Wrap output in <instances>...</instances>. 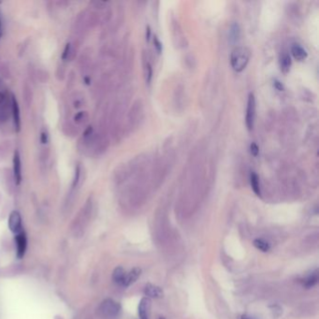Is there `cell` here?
I'll list each match as a JSON object with an SVG mask.
<instances>
[{
  "instance_id": "6da1fadb",
  "label": "cell",
  "mask_w": 319,
  "mask_h": 319,
  "mask_svg": "<svg viewBox=\"0 0 319 319\" xmlns=\"http://www.w3.org/2000/svg\"><path fill=\"white\" fill-rule=\"evenodd\" d=\"M251 53L246 47H237L231 52L230 65L234 71L241 72L245 70L249 63Z\"/></svg>"
},
{
  "instance_id": "7a4b0ae2",
  "label": "cell",
  "mask_w": 319,
  "mask_h": 319,
  "mask_svg": "<svg viewBox=\"0 0 319 319\" xmlns=\"http://www.w3.org/2000/svg\"><path fill=\"white\" fill-rule=\"evenodd\" d=\"M99 311L103 317L114 318L121 311V305L112 299H106L100 305Z\"/></svg>"
},
{
  "instance_id": "3957f363",
  "label": "cell",
  "mask_w": 319,
  "mask_h": 319,
  "mask_svg": "<svg viewBox=\"0 0 319 319\" xmlns=\"http://www.w3.org/2000/svg\"><path fill=\"white\" fill-rule=\"evenodd\" d=\"M255 119H256V98L253 93H250L247 101V107H246V114H245V125L247 129L251 131L255 125Z\"/></svg>"
},
{
  "instance_id": "277c9868",
  "label": "cell",
  "mask_w": 319,
  "mask_h": 319,
  "mask_svg": "<svg viewBox=\"0 0 319 319\" xmlns=\"http://www.w3.org/2000/svg\"><path fill=\"white\" fill-rule=\"evenodd\" d=\"M8 228L11 232L18 234L23 231V226H22V217L19 212L13 211L11 212L9 217H8Z\"/></svg>"
},
{
  "instance_id": "5b68a950",
  "label": "cell",
  "mask_w": 319,
  "mask_h": 319,
  "mask_svg": "<svg viewBox=\"0 0 319 319\" xmlns=\"http://www.w3.org/2000/svg\"><path fill=\"white\" fill-rule=\"evenodd\" d=\"M16 242V253H17V257L22 258L25 254L26 247H27V238L25 233L22 231L20 233L16 234L15 237Z\"/></svg>"
},
{
  "instance_id": "8992f818",
  "label": "cell",
  "mask_w": 319,
  "mask_h": 319,
  "mask_svg": "<svg viewBox=\"0 0 319 319\" xmlns=\"http://www.w3.org/2000/svg\"><path fill=\"white\" fill-rule=\"evenodd\" d=\"M151 307H152L151 299H149L147 297H144L140 300L139 307H138V313H139V317L140 319H150Z\"/></svg>"
},
{
  "instance_id": "52a82bcc",
  "label": "cell",
  "mask_w": 319,
  "mask_h": 319,
  "mask_svg": "<svg viewBox=\"0 0 319 319\" xmlns=\"http://www.w3.org/2000/svg\"><path fill=\"white\" fill-rule=\"evenodd\" d=\"M144 294L149 299H161L164 296V291L162 288L153 284H147L144 287Z\"/></svg>"
},
{
  "instance_id": "ba28073f",
  "label": "cell",
  "mask_w": 319,
  "mask_h": 319,
  "mask_svg": "<svg viewBox=\"0 0 319 319\" xmlns=\"http://www.w3.org/2000/svg\"><path fill=\"white\" fill-rule=\"evenodd\" d=\"M13 173H14L16 184L20 185L22 182V163H21L20 154L18 151H16L13 156Z\"/></svg>"
},
{
  "instance_id": "9c48e42d",
  "label": "cell",
  "mask_w": 319,
  "mask_h": 319,
  "mask_svg": "<svg viewBox=\"0 0 319 319\" xmlns=\"http://www.w3.org/2000/svg\"><path fill=\"white\" fill-rule=\"evenodd\" d=\"M11 109H12V117L15 126L16 131H19L21 128V117H20V108L18 102L16 101L15 97H11Z\"/></svg>"
},
{
  "instance_id": "30bf717a",
  "label": "cell",
  "mask_w": 319,
  "mask_h": 319,
  "mask_svg": "<svg viewBox=\"0 0 319 319\" xmlns=\"http://www.w3.org/2000/svg\"><path fill=\"white\" fill-rule=\"evenodd\" d=\"M141 274V270L140 268H133L129 273L125 274V281H124V288H128L133 285L136 281L139 279Z\"/></svg>"
},
{
  "instance_id": "8fae6325",
  "label": "cell",
  "mask_w": 319,
  "mask_h": 319,
  "mask_svg": "<svg viewBox=\"0 0 319 319\" xmlns=\"http://www.w3.org/2000/svg\"><path fill=\"white\" fill-rule=\"evenodd\" d=\"M291 54L297 61H300V62L304 61L308 56L306 50L304 49V47L301 46L300 44H294L293 46L291 47Z\"/></svg>"
},
{
  "instance_id": "7c38bea8",
  "label": "cell",
  "mask_w": 319,
  "mask_h": 319,
  "mask_svg": "<svg viewBox=\"0 0 319 319\" xmlns=\"http://www.w3.org/2000/svg\"><path fill=\"white\" fill-rule=\"evenodd\" d=\"M125 274H126V273H125V269L123 267H121V266L116 267L114 269V271H113V273H112V280L118 286L123 287L124 281H125Z\"/></svg>"
},
{
  "instance_id": "4fadbf2b",
  "label": "cell",
  "mask_w": 319,
  "mask_h": 319,
  "mask_svg": "<svg viewBox=\"0 0 319 319\" xmlns=\"http://www.w3.org/2000/svg\"><path fill=\"white\" fill-rule=\"evenodd\" d=\"M319 272L316 270L315 272L310 273L306 278H304L303 281V286L304 288L309 289V288H314L318 285L319 283Z\"/></svg>"
},
{
  "instance_id": "5bb4252c",
  "label": "cell",
  "mask_w": 319,
  "mask_h": 319,
  "mask_svg": "<svg viewBox=\"0 0 319 319\" xmlns=\"http://www.w3.org/2000/svg\"><path fill=\"white\" fill-rule=\"evenodd\" d=\"M250 185H251L253 192L257 195V197H261V187H260L259 177L254 171H252L250 173Z\"/></svg>"
},
{
  "instance_id": "9a60e30c",
  "label": "cell",
  "mask_w": 319,
  "mask_h": 319,
  "mask_svg": "<svg viewBox=\"0 0 319 319\" xmlns=\"http://www.w3.org/2000/svg\"><path fill=\"white\" fill-rule=\"evenodd\" d=\"M291 67V58L288 53H284L280 56V68L283 73L287 74Z\"/></svg>"
},
{
  "instance_id": "2e32d148",
  "label": "cell",
  "mask_w": 319,
  "mask_h": 319,
  "mask_svg": "<svg viewBox=\"0 0 319 319\" xmlns=\"http://www.w3.org/2000/svg\"><path fill=\"white\" fill-rule=\"evenodd\" d=\"M241 36V29L238 23H234L231 24L230 26V30H229V39L230 42L235 43L237 42Z\"/></svg>"
},
{
  "instance_id": "e0dca14e",
  "label": "cell",
  "mask_w": 319,
  "mask_h": 319,
  "mask_svg": "<svg viewBox=\"0 0 319 319\" xmlns=\"http://www.w3.org/2000/svg\"><path fill=\"white\" fill-rule=\"evenodd\" d=\"M253 244H254V246H255L257 250H259V251H261V252H264V253L270 251V249H271L270 243H269L268 241L263 240V239H259V238L255 239L254 241H253Z\"/></svg>"
},
{
  "instance_id": "ac0fdd59",
  "label": "cell",
  "mask_w": 319,
  "mask_h": 319,
  "mask_svg": "<svg viewBox=\"0 0 319 319\" xmlns=\"http://www.w3.org/2000/svg\"><path fill=\"white\" fill-rule=\"evenodd\" d=\"M152 78H153V69H152V66L150 63H146L145 65V79H146V83L150 85L151 84V81H152Z\"/></svg>"
},
{
  "instance_id": "d6986e66",
  "label": "cell",
  "mask_w": 319,
  "mask_h": 319,
  "mask_svg": "<svg viewBox=\"0 0 319 319\" xmlns=\"http://www.w3.org/2000/svg\"><path fill=\"white\" fill-rule=\"evenodd\" d=\"M250 153H251L252 156H255V157H257V156H258V154H259V148H258L257 143L252 142V143L250 144Z\"/></svg>"
},
{
  "instance_id": "ffe728a7",
  "label": "cell",
  "mask_w": 319,
  "mask_h": 319,
  "mask_svg": "<svg viewBox=\"0 0 319 319\" xmlns=\"http://www.w3.org/2000/svg\"><path fill=\"white\" fill-rule=\"evenodd\" d=\"M154 46H155V48H156V52L158 53V54H161V52H162V43H161V41L158 39V38L156 37V36H155L154 37Z\"/></svg>"
},
{
  "instance_id": "44dd1931",
  "label": "cell",
  "mask_w": 319,
  "mask_h": 319,
  "mask_svg": "<svg viewBox=\"0 0 319 319\" xmlns=\"http://www.w3.org/2000/svg\"><path fill=\"white\" fill-rule=\"evenodd\" d=\"M80 176H81V169H80V166H77V168H76V170H75V175H74L72 187H75L78 185L79 181H80Z\"/></svg>"
},
{
  "instance_id": "7402d4cb",
  "label": "cell",
  "mask_w": 319,
  "mask_h": 319,
  "mask_svg": "<svg viewBox=\"0 0 319 319\" xmlns=\"http://www.w3.org/2000/svg\"><path fill=\"white\" fill-rule=\"evenodd\" d=\"M70 50H71V45H70V43H68L65 47V50H64V53H63L62 55V58L64 60H66L69 57V55L70 54Z\"/></svg>"
},
{
  "instance_id": "603a6c76",
  "label": "cell",
  "mask_w": 319,
  "mask_h": 319,
  "mask_svg": "<svg viewBox=\"0 0 319 319\" xmlns=\"http://www.w3.org/2000/svg\"><path fill=\"white\" fill-rule=\"evenodd\" d=\"M85 114H86L85 111H80V112H78V113L75 115V117H74L75 122H77V123L83 122V120L85 119Z\"/></svg>"
},
{
  "instance_id": "cb8c5ba5",
  "label": "cell",
  "mask_w": 319,
  "mask_h": 319,
  "mask_svg": "<svg viewBox=\"0 0 319 319\" xmlns=\"http://www.w3.org/2000/svg\"><path fill=\"white\" fill-rule=\"evenodd\" d=\"M48 140H49L48 133L46 131H42L40 134V141H41V143L46 144L47 142H48Z\"/></svg>"
},
{
  "instance_id": "d4e9b609",
  "label": "cell",
  "mask_w": 319,
  "mask_h": 319,
  "mask_svg": "<svg viewBox=\"0 0 319 319\" xmlns=\"http://www.w3.org/2000/svg\"><path fill=\"white\" fill-rule=\"evenodd\" d=\"M273 85H274V87H275L278 91H284V89H285V88H284V86L282 85V83H280L278 80H275Z\"/></svg>"
},
{
  "instance_id": "484cf974",
  "label": "cell",
  "mask_w": 319,
  "mask_h": 319,
  "mask_svg": "<svg viewBox=\"0 0 319 319\" xmlns=\"http://www.w3.org/2000/svg\"><path fill=\"white\" fill-rule=\"evenodd\" d=\"M92 132H93V128H92V126H88V127H87V129L86 130V132L84 134V138H85V139L89 138V137L92 135Z\"/></svg>"
},
{
  "instance_id": "4316f807",
  "label": "cell",
  "mask_w": 319,
  "mask_h": 319,
  "mask_svg": "<svg viewBox=\"0 0 319 319\" xmlns=\"http://www.w3.org/2000/svg\"><path fill=\"white\" fill-rule=\"evenodd\" d=\"M151 34H152L151 28H150V26H147L146 27V39L147 40H150V39H151Z\"/></svg>"
},
{
  "instance_id": "83f0119b",
  "label": "cell",
  "mask_w": 319,
  "mask_h": 319,
  "mask_svg": "<svg viewBox=\"0 0 319 319\" xmlns=\"http://www.w3.org/2000/svg\"><path fill=\"white\" fill-rule=\"evenodd\" d=\"M6 101V96L3 93L0 92V105H2Z\"/></svg>"
},
{
  "instance_id": "f1b7e54d",
  "label": "cell",
  "mask_w": 319,
  "mask_h": 319,
  "mask_svg": "<svg viewBox=\"0 0 319 319\" xmlns=\"http://www.w3.org/2000/svg\"><path fill=\"white\" fill-rule=\"evenodd\" d=\"M255 319V318H253V317H251V316H248V315H242L241 317V319Z\"/></svg>"
},
{
  "instance_id": "f546056e",
  "label": "cell",
  "mask_w": 319,
  "mask_h": 319,
  "mask_svg": "<svg viewBox=\"0 0 319 319\" xmlns=\"http://www.w3.org/2000/svg\"><path fill=\"white\" fill-rule=\"evenodd\" d=\"M2 33H3V28H2V20H1V15H0V39L2 37Z\"/></svg>"
},
{
  "instance_id": "4dcf8cb0",
  "label": "cell",
  "mask_w": 319,
  "mask_h": 319,
  "mask_svg": "<svg viewBox=\"0 0 319 319\" xmlns=\"http://www.w3.org/2000/svg\"><path fill=\"white\" fill-rule=\"evenodd\" d=\"M159 319H165V318H163V317H160V318H159Z\"/></svg>"
}]
</instances>
